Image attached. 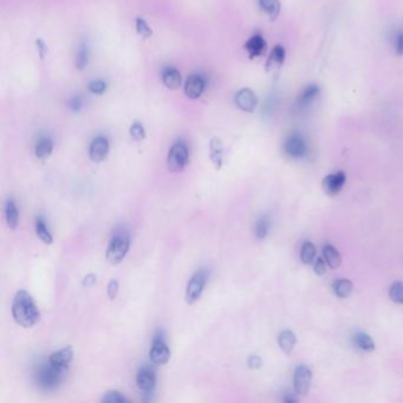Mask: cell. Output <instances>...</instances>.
I'll return each mask as SVG.
<instances>
[{
    "label": "cell",
    "mask_w": 403,
    "mask_h": 403,
    "mask_svg": "<svg viewBox=\"0 0 403 403\" xmlns=\"http://www.w3.org/2000/svg\"><path fill=\"white\" fill-rule=\"evenodd\" d=\"M12 316L16 323L29 329L40 320V312L31 295L26 291H19L12 303Z\"/></svg>",
    "instance_id": "6da1fadb"
},
{
    "label": "cell",
    "mask_w": 403,
    "mask_h": 403,
    "mask_svg": "<svg viewBox=\"0 0 403 403\" xmlns=\"http://www.w3.org/2000/svg\"><path fill=\"white\" fill-rule=\"evenodd\" d=\"M65 369L55 367L51 363L40 367L37 372V383L43 389H53L63 381Z\"/></svg>",
    "instance_id": "7a4b0ae2"
},
{
    "label": "cell",
    "mask_w": 403,
    "mask_h": 403,
    "mask_svg": "<svg viewBox=\"0 0 403 403\" xmlns=\"http://www.w3.org/2000/svg\"><path fill=\"white\" fill-rule=\"evenodd\" d=\"M129 246L130 240L126 234H115V237L110 241L108 249H107V260L113 265L120 264L125 258L126 253L129 251Z\"/></svg>",
    "instance_id": "3957f363"
},
{
    "label": "cell",
    "mask_w": 403,
    "mask_h": 403,
    "mask_svg": "<svg viewBox=\"0 0 403 403\" xmlns=\"http://www.w3.org/2000/svg\"><path fill=\"white\" fill-rule=\"evenodd\" d=\"M189 162V155H188V149L183 143H175L169 149L167 157V166L168 169L173 173L182 172L187 167Z\"/></svg>",
    "instance_id": "277c9868"
},
{
    "label": "cell",
    "mask_w": 403,
    "mask_h": 403,
    "mask_svg": "<svg viewBox=\"0 0 403 403\" xmlns=\"http://www.w3.org/2000/svg\"><path fill=\"white\" fill-rule=\"evenodd\" d=\"M206 284V275L203 272H197L193 277L190 278L189 282L187 284L186 289V302L187 304H194L195 302L199 301V298L201 297V293L203 291Z\"/></svg>",
    "instance_id": "5b68a950"
},
{
    "label": "cell",
    "mask_w": 403,
    "mask_h": 403,
    "mask_svg": "<svg viewBox=\"0 0 403 403\" xmlns=\"http://www.w3.org/2000/svg\"><path fill=\"white\" fill-rule=\"evenodd\" d=\"M311 381H312V372H311L310 368L306 366H299L297 369L294 370L293 375V386L294 391L297 395L304 396L309 393Z\"/></svg>",
    "instance_id": "8992f818"
},
{
    "label": "cell",
    "mask_w": 403,
    "mask_h": 403,
    "mask_svg": "<svg viewBox=\"0 0 403 403\" xmlns=\"http://www.w3.org/2000/svg\"><path fill=\"white\" fill-rule=\"evenodd\" d=\"M284 149H285L286 154L293 157V159H301L308 153V145H306L305 140L298 134H293V135L287 137L285 144H284Z\"/></svg>",
    "instance_id": "52a82bcc"
},
{
    "label": "cell",
    "mask_w": 403,
    "mask_h": 403,
    "mask_svg": "<svg viewBox=\"0 0 403 403\" xmlns=\"http://www.w3.org/2000/svg\"><path fill=\"white\" fill-rule=\"evenodd\" d=\"M234 101H236V104L238 108L243 111H246V113H252V111H254L257 105H258V98H257V95L254 94V91L248 89V88H245V89H241L238 91Z\"/></svg>",
    "instance_id": "ba28073f"
},
{
    "label": "cell",
    "mask_w": 403,
    "mask_h": 403,
    "mask_svg": "<svg viewBox=\"0 0 403 403\" xmlns=\"http://www.w3.org/2000/svg\"><path fill=\"white\" fill-rule=\"evenodd\" d=\"M345 181H347V175H345V173L337 172L326 176V178L323 180L322 186H323V190L325 192V194L330 195V197H333V195H337L342 190Z\"/></svg>",
    "instance_id": "9c48e42d"
},
{
    "label": "cell",
    "mask_w": 403,
    "mask_h": 403,
    "mask_svg": "<svg viewBox=\"0 0 403 403\" xmlns=\"http://www.w3.org/2000/svg\"><path fill=\"white\" fill-rule=\"evenodd\" d=\"M149 357H151L153 363L162 366V364H166L169 360L171 351L162 340L155 338L153 342L151 351H149Z\"/></svg>",
    "instance_id": "30bf717a"
},
{
    "label": "cell",
    "mask_w": 403,
    "mask_h": 403,
    "mask_svg": "<svg viewBox=\"0 0 403 403\" xmlns=\"http://www.w3.org/2000/svg\"><path fill=\"white\" fill-rule=\"evenodd\" d=\"M109 141L103 136H98L91 142L89 149V156L94 162H101L109 153Z\"/></svg>",
    "instance_id": "8fae6325"
},
{
    "label": "cell",
    "mask_w": 403,
    "mask_h": 403,
    "mask_svg": "<svg viewBox=\"0 0 403 403\" xmlns=\"http://www.w3.org/2000/svg\"><path fill=\"white\" fill-rule=\"evenodd\" d=\"M203 90H205V80L202 79L201 76L192 75L187 78L185 84V94L188 98H200Z\"/></svg>",
    "instance_id": "7c38bea8"
},
{
    "label": "cell",
    "mask_w": 403,
    "mask_h": 403,
    "mask_svg": "<svg viewBox=\"0 0 403 403\" xmlns=\"http://www.w3.org/2000/svg\"><path fill=\"white\" fill-rule=\"evenodd\" d=\"M266 41L260 34H254V36L249 38L245 44V50L248 53L249 59H254L257 57L263 56L265 51H266Z\"/></svg>",
    "instance_id": "4fadbf2b"
},
{
    "label": "cell",
    "mask_w": 403,
    "mask_h": 403,
    "mask_svg": "<svg viewBox=\"0 0 403 403\" xmlns=\"http://www.w3.org/2000/svg\"><path fill=\"white\" fill-rule=\"evenodd\" d=\"M72 358H74V350H72V348L69 345V347H65L51 354V356L49 357V362L53 364L55 367L67 369Z\"/></svg>",
    "instance_id": "5bb4252c"
},
{
    "label": "cell",
    "mask_w": 403,
    "mask_h": 403,
    "mask_svg": "<svg viewBox=\"0 0 403 403\" xmlns=\"http://www.w3.org/2000/svg\"><path fill=\"white\" fill-rule=\"evenodd\" d=\"M209 156L217 169H220L224 159V144L219 137H213L209 141Z\"/></svg>",
    "instance_id": "9a60e30c"
},
{
    "label": "cell",
    "mask_w": 403,
    "mask_h": 403,
    "mask_svg": "<svg viewBox=\"0 0 403 403\" xmlns=\"http://www.w3.org/2000/svg\"><path fill=\"white\" fill-rule=\"evenodd\" d=\"M155 375L151 369L148 368H144V369L140 370L139 374H137L136 377V383L137 387L140 388L141 390L143 391H152L155 387Z\"/></svg>",
    "instance_id": "2e32d148"
},
{
    "label": "cell",
    "mask_w": 403,
    "mask_h": 403,
    "mask_svg": "<svg viewBox=\"0 0 403 403\" xmlns=\"http://www.w3.org/2000/svg\"><path fill=\"white\" fill-rule=\"evenodd\" d=\"M286 52L285 49H284L282 45H277L272 50L270 57L267 58L266 62V70L272 71V70H277L280 67H282L284 60H285Z\"/></svg>",
    "instance_id": "e0dca14e"
},
{
    "label": "cell",
    "mask_w": 403,
    "mask_h": 403,
    "mask_svg": "<svg viewBox=\"0 0 403 403\" xmlns=\"http://www.w3.org/2000/svg\"><path fill=\"white\" fill-rule=\"evenodd\" d=\"M162 82L171 90H178L181 87V74L174 68H167L162 74Z\"/></svg>",
    "instance_id": "ac0fdd59"
},
{
    "label": "cell",
    "mask_w": 403,
    "mask_h": 403,
    "mask_svg": "<svg viewBox=\"0 0 403 403\" xmlns=\"http://www.w3.org/2000/svg\"><path fill=\"white\" fill-rule=\"evenodd\" d=\"M295 342H297V338H295V335L291 330H284V331L280 332L278 337L279 347L285 354H291V352H292Z\"/></svg>",
    "instance_id": "d6986e66"
},
{
    "label": "cell",
    "mask_w": 403,
    "mask_h": 403,
    "mask_svg": "<svg viewBox=\"0 0 403 403\" xmlns=\"http://www.w3.org/2000/svg\"><path fill=\"white\" fill-rule=\"evenodd\" d=\"M323 257L326 264L331 268H337L342 263V257L338 249L333 247L332 245H325L323 247Z\"/></svg>",
    "instance_id": "ffe728a7"
},
{
    "label": "cell",
    "mask_w": 403,
    "mask_h": 403,
    "mask_svg": "<svg viewBox=\"0 0 403 403\" xmlns=\"http://www.w3.org/2000/svg\"><path fill=\"white\" fill-rule=\"evenodd\" d=\"M354 285L349 279H337L332 284V291L338 298H347L351 294Z\"/></svg>",
    "instance_id": "44dd1931"
},
{
    "label": "cell",
    "mask_w": 403,
    "mask_h": 403,
    "mask_svg": "<svg viewBox=\"0 0 403 403\" xmlns=\"http://www.w3.org/2000/svg\"><path fill=\"white\" fill-rule=\"evenodd\" d=\"M53 151V142L49 137H41V139L37 142L36 148H34V153L38 159L44 160L52 154Z\"/></svg>",
    "instance_id": "7402d4cb"
},
{
    "label": "cell",
    "mask_w": 403,
    "mask_h": 403,
    "mask_svg": "<svg viewBox=\"0 0 403 403\" xmlns=\"http://www.w3.org/2000/svg\"><path fill=\"white\" fill-rule=\"evenodd\" d=\"M354 343L358 349L362 351H374L375 350V342L371 340L369 335L364 332H357L354 336Z\"/></svg>",
    "instance_id": "603a6c76"
},
{
    "label": "cell",
    "mask_w": 403,
    "mask_h": 403,
    "mask_svg": "<svg viewBox=\"0 0 403 403\" xmlns=\"http://www.w3.org/2000/svg\"><path fill=\"white\" fill-rule=\"evenodd\" d=\"M259 5L271 20H274V19L279 16V12H280L279 0H259Z\"/></svg>",
    "instance_id": "cb8c5ba5"
},
{
    "label": "cell",
    "mask_w": 403,
    "mask_h": 403,
    "mask_svg": "<svg viewBox=\"0 0 403 403\" xmlns=\"http://www.w3.org/2000/svg\"><path fill=\"white\" fill-rule=\"evenodd\" d=\"M318 95H320V87L314 86V84H312V86H309L301 95H299L298 104L302 105V107L308 105L318 97Z\"/></svg>",
    "instance_id": "d4e9b609"
},
{
    "label": "cell",
    "mask_w": 403,
    "mask_h": 403,
    "mask_svg": "<svg viewBox=\"0 0 403 403\" xmlns=\"http://www.w3.org/2000/svg\"><path fill=\"white\" fill-rule=\"evenodd\" d=\"M5 219H6V222L7 225H9L10 228L14 229L17 227L18 225V209H17V206L16 203H14L12 200H9L6 202V206H5Z\"/></svg>",
    "instance_id": "484cf974"
},
{
    "label": "cell",
    "mask_w": 403,
    "mask_h": 403,
    "mask_svg": "<svg viewBox=\"0 0 403 403\" xmlns=\"http://www.w3.org/2000/svg\"><path fill=\"white\" fill-rule=\"evenodd\" d=\"M36 234L43 243L48 245L53 243V238L51 236V233L49 232V229L47 228V225H45V222L41 218L36 219Z\"/></svg>",
    "instance_id": "4316f807"
},
{
    "label": "cell",
    "mask_w": 403,
    "mask_h": 403,
    "mask_svg": "<svg viewBox=\"0 0 403 403\" xmlns=\"http://www.w3.org/2000/svg\"><path fill=\"white\" fill-rule=\"evenodd\" d=\"M316 258V247L311 241H306L301 249V259L304 264H312Z\"/></svg>",
    "instance_id": "83f0119b"
},
{
    "label": "cell",
    "mask_w": 403,
    "mask_h": 403,
    "mask_svg": "<svg viewBox=\"0 0 403 403\" xmlns=\"http://www.w3.org/2000/svg\"><path fill=\"white\" fill-rule=\"evenodd\" d=\"M88 59H89V49H88L86 44H82L78 49L77 55H76L75 67L77 68L78 70H83V69L87 67Z\"/></svg>",
    "instance_id": "f1b7e54d"
},
{
    "label": "cell",
    "mask_w": 403,
    "mask_h": 403,
    "mask_svg": "<svg viewBox=\"0 0 403 403\" xmlns=\"http://www.w3.org/2000/svg\"><path fill=\"white\" fill-rule=\"evenodd\" d=\"M389 297L393 302L397 304H403V283L396 282L390 286Z\"/></svg>",
    "instance_id": "f546056e"
},
{
    "label": "cell",
    "mask_w": 403,
    "mask_h": 403,
    "mask_svg": "<svg viewBox=\"0 0 403 403\" xmlns=\"http://www.w3.org/2000/svg\"><path fill=\"white\" fill-rule=\"evenodd\" d=\"M135 28H136V32L139 33L140 36L143 38V39H147V38L153 36L152 29L149 28L148 24H147V23H145V20H144L143 18H141V17L136 18Z\"/></svg>",
    "instance_id": "4dcf8cb0"
},
{
    "label": "cell",
    "mask_w": 403,
    "mask_h": 403,
    "mask_svg": "<svg viewBox=\"0 0 403 403\" xmlns=\"http://www.w3.org/2000/svg\"><path fill=\"white\" fill-rule=\"evenodd\" d=\"M268 221L266 218H262L256 225V236L258 239H264L268 233Z\"/></svg>",
    "instance_id": "1f68e13d"
},
{
    "label": "cell",
    "mask_w": 403,
    "mask_h": 403,
    "mask_svg": "<svg viewBox=\"0 0 403 403\" xmlns=\"http://www.w3.org/2000/svg\"><path fill=\"white\" fill-rule=\"evenodd\" d=\"M125 401H128V398H126L123 394L120 393V391H116V390L108 391V393L102 397V402H125Z\"/></svg>",
    "instance_id": "d6a6232c"
},
{
    "label": "cell",
    "mask_w": 403,
    "mask_h": 403,
    "mask_svg": "<svg viewBox=\"0 0 403 403\" xmlns=\"http://www.w3.org/2000/svg\"><path fill=\"white\" fill-rule=\"evenodd\" d=\"M130 136L135 141H142L145 137V130L141 123H134L129 129Z\"/></svg>",
    "instance_id": "836d02e7"
},
{
    "label": "cell",
    "mask_w": 403,
    "mask_h": 403,
    "mask_svg": "<svg viewBox=\"0 0 403 403\" xmlns=\"http://www.w3.org/2000/svg\"><path fill=\"white\" fill-rule=\"evenodd\" d=\"M88 88H89L91 94L103 95L107 90V83L103 82V80H93V82L89 83Z\"/></svg>",
    "instance_id": "e575fe53"
},
{
    "label": "cell",
    "mask_w": 403,
    "mask_h": 403,
    "mask_svg": "<svg viewBox=\"0 0 403 403\" xmlns=\"http://www.w3.org/2000/svg\"><path fill=\"white\" fill-rule=\"evenodd\" d=\"M313 270H314V273L317 275H323L325 273V260L323 258H321V257H318V258L314 260V264H313Z\"/></svg>",
    "instance_id": "d590c367"
},
{
    "label": "cell",
    "mask_w": 403,
    "mask_h": 403,
    "mask_svg": "<svg viewBox=\"0 0 403 403\" xmlns=\"http://www.w3.org/2000/svg\"><path fill=\"white\" fill-rule=\"evenodd\" d=\"M117 293H118V283L116 280H110L109 285H108V295L110 299H114L117 297Z\"/></svg>",
    "instance_id": "8d00e7d4"
},
{
    "label": "cell",
    "mask_w": 403,
    "mask_h": 403,
    "mask_svg": "<svg viewBox=\"0 0 403 403\" xmlns=\"http://www.w3.org/2000/svg\"><path fill=\"white\" fill-rule=\"evenodd\" d=\"M36 45H37V48H38V53H39L40 58L44 59V57L47 56V53H48L47 44H45L44 41L40 39V38H38V39L36 40Z\"/></svg>",
    "instance_id": "74e56055"
},
{
    "label": "cell",
    "mask_w": 403,
    "mask_h": 403,
    "mask_svg": "<svg viewBox=\"0 0 403 403\" xmlns=\"http://www.w3.org/2000/svg\"><path fill=\"white\" fill-rule=\"evenodd\" d=\"M262 358H260L259 356H251L248 359V367L251 368V369H259L260 367H262Z\"/></svg>",
    "instance_id": "f35d334b"
},
{
    "label": "cell",
    "mask_w": 403,
    "mask_h": 403,
    "mask_svg": "<svg viewBox=\"0 0 403 403\" xmlns=\"http://www.w3.org/2000/svg\"><path fill=\"white\" fill-rule=\"evenodd\" d=\"M396 53L397 56H403V33H398L396 37Z\"/></svg>",
    "instance_id": "ab89813d"
},
{
    "label": "cell",
    "mask_w": 403,
    "mask_h": 403,
    "mask_svg": "<svg viewBox=\"0 0 403 403\" xmlns=\"http://www.w3.org/2000/svg\"><path fill=\"white\" fill-rule=\"evenodd\" d=\"M295 395H297V393H294V394L286 393L285 395H284L283 400H284V402H287V403H294V402L298 401V397L295 396Z\"/></svg>",
    "instance_id": "60d3db41"
},
{
    "label": "cell",
    "mask_w": 403,
    "mask_h": 403,
    "mask_svg": "<svg viewBox=\"0 0 403 403\" xmlns=\"http://www.w3.org/2000/svg\"><path fill=\"white\" fill-rule=\"evenodd\" d=\"M96 283V277L94 274H89V275H87L86 277V279H84V285L86 286H88V287H90V286H93L94 284Z\"/></svg>",
    "instance_id": "b9f144b4"
},
{
    "label": "cell",
    "mask_w": 403,
    "mask_h": 403,
    "mask_svg": "<svg viewBox=\"0 0 403 403\" xmlns=\"http://www.w3.org/2000/svg\"><path fill=\"white\" fill-rule=\"evenodd\" d=\"M80 105H82V103H80V99H79V98H74V99H72V101H71V103H70V107H71V108L74 109V110H77Z\"/></svg>",
    "instance_id": "7bdbcfd3"
}]
</instances>
